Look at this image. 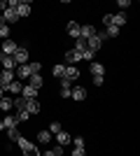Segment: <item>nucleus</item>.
Returning a JSON list of instances; mask_svg holds the SVG:
<instances>
[{
  "mask_svg": "<svg viewBox=\"0 0 140 156\" xmlns=\"http://www.w3.org/2000/svg\"><path fill=\"white\" fill-rule=\"evenodd\" d=\"M16 144H19L21 147V151H23V156H40V151H38V147H35V144H31L26 140V137H19V140H16Z\"/></svg>",
  "mask_w": 140,
  "mask_h": 156,
  "instance_id": "f257e3e1",
  "label": "nucleus"
},
{
  "mask_svg": "<svg viewBox=\"0 0 140 156\" xmlns=\"http://www.w3.org/2000/svg\"><path fill=\"white\" fill-rule=\"evenodd\" d=\"M105 33H96V35H93V37H89L87 40V47L89 49H91V51H98L100 47H103V42H105Z\"/></svg>",
  "mask_w": 140,
  "mask_h": 156,
  "instance_id": "f03ea898",
  "label": "nucleus"
},
{
  "mask_svg": "<svg viewBox=\"0 0 140 156\" xmlns=\"http://www.w3.org/2000/svg\"><path fill=\"white\" fill-rule=\"evenodd\" d=\"M12 58H14V63H16V68H19V65H23V63H28V49H26V47H16V51H14V56H12Z\"/></svg>",
  "mask_w": 140,
  "mask_h": 156,
  "instance_id": "7ed1b4c3",
  "label": "nucleus"
},
{
  "mask_svg": "<svg viewBox=\"0 0 140 156\" xmlns=\"http://www.w3.org/2000/svg\"><path fill=\"white\" fill-rule=\"evenodd\" d=\"M89 70H91L93 77H105V65H103V63H96V61H91V63H89Z\"/></svg>",
  "mask_w": 140,
  "mask_h": 156,
  "instance_id": "20e7f679",
  "label": "nucleus"
},
{
  "mask_svg": "<svg viewBox=\"0 0 140 156\" xmlns=\"http://www.w3.org/2000/svg\"><path fill=\"white\" fill-rule=\"evenodd\" d=\"M16 42H14V40H2V54H5V56H14V51H16Z\"/></svg>",
  "mask_w": 140,
  "mask_h": 156,
  "instance_id": "39448f33",
  "label": "nucleus"
},
{
  "mask_svg": "<svg viewBox=\"0 0 140 156\" xmlns=\"http://www.w3.org/2000/svg\"><path fill=\"white\" fill-rule=\"evenodd\" d=\"M77 77H80V70L73 68V65H66V72H63V77H61V79H66V82H75Z\"/></svg>",
  "mask_w": 140,
  "mask_h": 156,
  "instance_id": "423d86ee",
  "label": "nucleus"
},
{
  "mask_svg": "<svg viewBox=\"0 0 140 156\" xmlns=\"http://www.w3.org/2000/svg\"><path fill=\"white\" fill-rule=\"evenodd\" d=\"M28 86H33L35 91H40V89H42V75H40V72L28 77Z\"/></svg>",
  "mask_w": 140,
  "mask_h": 156,
  "instance_id": "0eeeda50",
  "label": "nucleus"
},
{
  "mask_svg": "<svg viewBox=\"0 0 140 156\" xmlns=\"http://www.w3.org/2000/svg\"><path fill=\"white\" fill-rule=\"evenodd\" d=\"M56 142H59V147H66V144H70V140H73V135H68L66 130H61V133H56Z\"/></svg>",
  "mask_w": 140,
  "mask_h": 156,
  "instance_id": "6e6552de",
  "label": "nucleus"
},
{
  "mask_svg": "<svg viewBox=\"0 0 140 156\" xmlns=\"http://www.w3.org/2000/svg\"><path fill=\"white\" fill-rule=\"evenodd\" d=\"M0 63H2V68H5V70H12V72H14V68H16L14 58H12V56H5V54H0Z\"/></svg>",
  "mask_w": 140,
  "mask_h": 156,
  "instance_id": "1a4fd4ad",
  "label": "nucleus"
},
{
  "mask_svg": "<svg viewBox=\"0 0 140 156\" xmlns=\"http://www.w3.org/2000/svg\"><path fill=\"white\" fill-rule=\"evenodd\" d=\"M35 96H38V91H35L33 86L23 84V89H21V98H26V100H35Z\"/></svg>",
  "mask_w": 140,
  "mask_h": 156,
  "instance_id": "9d476101",
  "label": "nucleus"
},
{
  "mask_svg": "<svg viewBox=\"0 0 140 156\" xmlns=\"http://www.w3.org/2000/svg\"><path fill=\"white\" fill-rule=\"evenodd\" d=\"M96 35V28L93 26H80V37L82 40H89V37H93Z\"/></svg>",
  "mask_w": 140,
  "mask_h": 156,
  "instance_id": "9b49d317",
  "label": "nucleus"
},
{
  "mask_svg": "<svg viewBox=\"0 0 140 156\" xmlns=\"http://www.w3.org/2000/svg\"><path fill=\"white\" fill-rule=\"evenodd\" d=\"M70 98H75V100H84V98H87V89H82V86L70 89Z\"/></svg>",
  "mask_w": 140,
  "mask_h": 156,
  "instance_id": "f8f14e48",
  "label": "nucleus"
},
{
  "mask_svg": "<svg viewBox=\"0 0 140 156\" xmlns=\"http://www.w3.org/2000/svg\"><path fill=\"white\" fill-rule=\"evenodd\" d=\"M5 23H16L19 21V14H16V9H5Z\"/></svg>",
  "mask_w": 140,
  "mask_h": 156,
  "instance_id": "ddd939ff",
  "label": "nucleus"
},
{
  "mask_svg": "<svg viewBox=\"0 0 140 156\" xmlns=\"http://www.w3.org/2000/svg\"><path fill=\"white\" fill-rule=\"evenodd\" d=\"M0 79H2V89H7V84L14 82V72L12 70H2L0 72Z\"/></svg>",
  "mask_w": 140,
  "mask_h": 156,
  "instance_id": "4468645a",
  "label": "nucleus"
},
{
  "mask_svg": "<svg viewBox=\"0 0 140 156\" xmlns=\"http://www.w3.org/2000/svg\"><path fill=\"white\" fill-rule=\"evenodd\" d=\"M16 14H19V19L21 16H28L31 14V2H19L16 5Z\"/></svg>",
  "mask_w": 140,
  "mask_h": 156,
  "instance_id": "2eb2a0df",
  "label": "nucleus"
},
{
  "mask_svg": "<svg viewBox=\"0 0 140 156\" xmlns=\"http://www.w3.org/2000/svg\"><path fill=\"white\" fill-rule=\"evenodd\" d=\"M16 75H19L21 79H28V77H31V75H33V72H31V68H28V63H23V65H19V68H16Z\"/></svg>",
  "mask_w": 140,
  "mask_h": 156,
  "instance_id": "dca6fc26",
  "label": "nucleus"
},
{
  "mask_svg": "<svg viewBox=\"0 0 140 156\" xmlns=\"http://www.w3.org/2000/svg\"><path fill=\"white\" fill-rule=\"evenodd\" d=\"M26 112L28 114H38L40 112V103L38 100H26Z\"/></svg>",
  "mask_w": 140,
  "mask_h": 156,
  "instance_id": "f3484780",
  "label": "nucleus"
},
{
  "mask_svg": "<svg viewBox=\"0 0 140 156\" xmlns=\"http://www.w3.org/2000/svg\"><path fill=\"white\" fill-rule=\"evenodd\" d=\"M14 105H12V98H7V96H2L0 98V112H9Z\"/></svg>",
  "mask_w": 140,
  "mask_h": 156,
  "instance_id": "a211bd4d",
  "label": "nucleus"
},
{
  "mask_svg": "<svg viewBox=\"0 0 140 156\" xmlns=\"http://www.w3.org/2000/svg\"><path fill=\"white\" fill-rule=\"evenodd\" d=\"M124 23H126V14L124 12H119V14H112V26H124Z\"/></svg>",
  "mask_w": 140,
  "mask_h": 156,
  "instance_id": "6ab92c4d",
  "label": "nucleus"
},
{
  "mask_svg": "<svg viewBox=\"0 0 140 156\" xmlns=\"http://www.w3.org/2000/svg\"><path fill=\"white\" fill-rule=\"evenodd\" d=\"M68 33L77 40V37H80V23H77V21H70V23H68Z\"/></svg>",
  "mask_w": 140,
  "mask_h": 156,
  "instance_id": "aec40b11",
  "label": "nucleus"
},
{
  "mask_svg": "<svg viewBox=\"0 0 140 156\" xmlns=\"http://www.w3.org/2000/svg\"><path fill=\"white\" fill-rule=\"evenodd\" d=\"M0 37H2V40H9V26L5 23L2 16H0Z\"/></svg>",
  "mask_w": 140,
  "mask_h": 156,
  "instance_id": "412c9836",
  "label": "nucleus"
},
{
  "mask_svg": "<svg viewBox=\"0 0 140 156\" xmlns=\"http://www.w3.org/2000/svg\"><path fill=\"white\" fill-rule=\"evenodd\" d=\"M66 61H68V63H80L82 56H80V51H75V49H73V51L66 54Z\"/></svg>",
  "mask_w": 140,
  "mask_h": 156,
  "instance_id": "4be33fe9",
  "label": "nucleus"
},
{
  "mask_svg": "<svg viewBox=\"0 0 140 156\" xmlns=\"http://www.w3.org/2000/svg\"><path fill=\"white\" fill-rule=\"evenodd\" d=\"M61 98H70V82L61 79Z\"/></svg>",
  "mask_w": 140,
  "mask_h": 156,
  "instance_id": "5701e85b",
  "label": "nucleus"
},
{
  "mask_svg": "<svg viewBox=\"0 0 140 156\" xmlns=\"http://www.w3.org/2000/svg\"><path fill=\"white\" fill-rule=\"evenodd\" d=\"M21 89H23L21 82H9V84H7V91H12V93H21Z\"/></svg>",
  "mask_w": 140,
  "mask_h": 156,
  "instance_id": "b1692460",
  "label": "nucleus"
},
{
  "mask_svg": "<svg viewBox=\"0 0 140 156\" xmlns=\"http://www.w3.org/2000/svg\"><path fill=\"white\" fill-rule=\"evenodd\" d=\"M49 140H52V133H49V130H40V133H38V142H49Z\"/></svg>",
  "mask_w": 140,
  "mask_h": 156,
  "instance_id": "393cba45",
  "label": "nucleus"
},
{
  "mask_svg": "<svg viewBox=\"0 0 140 156\" xmlns=\"http://www.w3.org/2000/svg\"><path fill=\"white\" fill-rule=\"evenodd\" d=\"M7 137H9L12 142H16V140H19V137H21V133H19V130H16V126H14V128H7Z\"/></svg>",
  "mask_w": 140,
  "mask_h": 156,
  "instance_id": "a878e982",
  "label": "nucleus"
},
{
  "mask_svg": "<svg viewBox=\"0 0 140 156\" xmlns=\"http://www.w3.org/2000/svg\"><path fill=\"white\" fill-rule=\"evenodd\" d=\"M12 105H14V107H16V110H26V98H14V100H12Z\"/></svg>",
  "mask_w": 140,
  "mask_h": 156,
  "instance_id": "bb28decb",
  "label": "nucleus"
},
{
  "mask_svg": "<svg viewBox=\"0 0 140 156\" xmlns=\"http://www.w3.org/2000/svg\"><path fill=\"white\" fill-rule=\"evenodd\" d=\"M84 49H89L87 47V40H82V37H77V42H75V51H84Z\"/></svg>",
  "mask_w": 140,
  "mask_h": 156,
  "instance_id": "cd10ccee",
  "label": "nucleus"
},
{
  "mask_svg": "<svg viewBox=\"0 0 140 156\" xmlns=\"http://www.w3.org/2000/svg\"><path fill=\"white\" fill-rule=\"evenodd\" d=\"M80 56H82V61H93V58H96V51H91V49H84Z\"/></svg>",
  "mask_w": 140,
  "mask_h": 156,
  "instance_id": "c85d7f7f",
  "label": "nucleus"
},
{
  "mask_svg": "<svg viewBox=\"0 0 140 156\" xmlns=\"http://www.w3.org/2000/svg\"><path fill=\"white\" fill-rule=\"evenodd\" d=\"M54 77H63V72H66V65L63 63H59V65H54Z\"/></svg>",
  "mask_w": 140,
  "mask_h": 156,
  "instance_id": "c756f323",
  "label": "nucleus"
},
{
  "mask_svg": "<svg viewBox=\"0 0 140 156\" xmlns=\"http://www.w3.org/2000/svg\"><path fill=\"white\" fill-rule=\"evenodd\" d=\"M117 35H119V28H117V26H107L105 37H117Z\"/></svg>",
  "mask_w": 140,
  "mask_h": 156,
  "instance_id": "7c9ffc66",
  "label": "nucleus"
},
{
  "mask_svg": "<svg viewBox=\"0 0 140 156\" xmlns=\"http://www.w3.org/2000/svg\"><path fill=\"white\" fill-rule=\"evenodd\" d=\"M28 119H31V114H28L26 110H21L19 114H16V124H21V121H28Z\"/></svg>",
  "mask_w": 140,
  "mask_h": 156,
  "instance_id": "2f4dec72",
  "label": "nucleus"
},
{
  "mask_svg": "<svg viewBox=\"0 0 140 156\" xmlns=\"http://www.w3.org/2000/svg\"><path fill=\"white\" fill-rule=\"evenodd\" d=\"M2 124H5V128H14V126H16V117H5Z\"/></svg>",
  "mask_w": 140,
  "mask_h": 156,
  "instance_id": "473e14b6",
  "label": "nucleus"
},
{
  "mask_svg": "<svg viewBox=\"0 0 140 156\" xmlns=\"http://www.w3.org/2000/svg\"><path fill=\"white\" fill-rule=\"evenodd\" d=\"M70 142L75 144V149H84V137H73Z\"/></svg>",
  "mask_w": 140,
  "mask_h": 156,
  "instance_id": "72a5a7b5",
  "label": "nucleus"
},
{
  "mask_svg": "<svg viewBox=\"0 0 140 156\" xmlns=\"http://www.w3.org/2000/svg\"><path fill=\"white\" fill-rule=\"evenodd\" d=\"M49 133H52V135L61 133V124H59V121H52V126H49Z\"/></svg>",
  "mask_w": 140,
  "mask_h": 156,
  "instance_id": "f704fd0d",
  "label": "nucleus"
},
{
  "mask_svg": "<svg viewBox=\"0 0 140 156\" xmlns=\"http://www.w3.org/2000/svg\"><path fill=\"white\" fill-rule=\"evenodd\" d=\"M117 7H121V9H126V7H131V0H119V2H117Z\"/></svg>",
  "mask_w": 140,
  "mask_h": 156,
  "instance_id": "c9c22d12",
  "label": "nucleus"
},
{
  "mask_svg": "<svg viewBox=\"0 0 140 156\" xmlns=\"http://www.w3.org/2000/svg\"><path fill=\"white\" fill-rule=\"evenodd\" d=\"M103 23H105V26H112V14H105V16H103Z\"/></svg>",
  "mask_w": 140,
  "mask_h": 156,
  "instance_id": "e433bc0d",
  "label": "nucleus"
},
{
  "mask_svg": "<svg viewBox=\"0 0 140 156\" xmlns=\"http://www.w3.org/2000/svg\"><path fill=\"white\" fill-rule=\"evenodd\" d=\"M103 82H105V77H93V84L96 86H103Z\"/></svg>",
  "mask_w": 140,
  "mask_h": 156,
  "instance_id": "4c0bfd02",
  "label": "nucleus"
},
{
  "mask_svg": "<svg viewBox=\"0 0 140 156\" xmlns=\"http://www.w3.org/2000/svg\"><path fill=\"white\" fill-rule=\"evenodd\" d=\"M52 151H54V156H63V147H54Z\"/></svg>",
  "mask_w": 140,
  "mask_h": 156,
  "instance_id": "58836bf2",
  "label": "nucleus"
},
{
  "mask_svg": "<svg viewBox=\"0 0 140 156\" xmlns=\"http://www.w3.org/2000/svg\"><path fill=\"white\" fill-rule=\"evenodd\" d=\"M70 156H87V154H84V149H75Z\"/></svg>",
  "mask_w": 140,
  "mask_h": 156,
  "instance_id": "ea45409f",
  "label": "nucleus"
},
{
  "mask_svg": "<svg viewBox=\"0 0 140 156\" xmlns=\"http://www.w3.org/2000/svg\"><path fill=\"white\" fill-rule=\"evenodd\" d=\"M42 156H54V151L49 149V151H45V154H42Z\"/></svg>",
  "mask_w": 140,
  "mask_h": 156,
  "instance_id": "a19ab883",
  "label": "nucleus"
},
{
  "mask_svg": "<svg viewBox=\"0 0 140 156\" xmlns=\"http://www.w3.org/2000/svg\"><path fill=\"white\" fill-rule=\"evenodd\" d=\"M0 7H5V9H7V2H2V0H0Z\"/></svg>",
  "mask_w": 140,
  "mask_h": 156,
  "instance_id": "79ce46f5",
  "label": "nucleus"
},
{
  "mask_svg": "<svg viewBox=\"0 0 140 156\" xmlns=\"http://www.w3.org/2000/svg\"><path fill=\"white\" fill-rule=\"evenodd\" d=\"M0 130H5V124H2V121H0Z\"/></svg>",
  "mask_w": 140,
  "mask_h": 156,
  "instance_id": "37998d69",
  "label": "nucleus"
},
{
  "mask_svg": "<svg viewBox=\"0 0 140 156\" xmlns=\"http://www.w3.org/2000/svg\"><path fill=\"white\" fill-rule=\"evenodd\" d=\"M0 98H2V89H0Z\"/></svg>",
  "mask_w": 140,
  "mask_h": 156,
  "instance_id": "c03bdc74",
  "label": "nucleus"
}]
</instances>
